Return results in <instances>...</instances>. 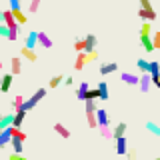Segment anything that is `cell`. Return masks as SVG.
<instances>
[{"label": "cell", "mask_w": 160, "mask_h": 160, "mask_svg": "<svg viewBox=\"0 0 160 160\" xmlns=\"http://www.w3.org/2000/svg\"><path fill=\"white\" fill-rule=\"evenodd\" d=\"M44 96H46V88H38L36 92L32 94V98H28L26 102L22 104V108H20V110H22V112H30V110L36 106V104H38V102H40V100H42Z\"/></svg>", "instance_id": "obj_1"}, {"label": "cell", "mask_w": 160, "mask_h": 160, "mask_svg": "<svg viewBox=\"0 0 160 160\" xmlns=\"http://www.w3.org/2000/svg\"><path fill=\"white\" fill-rule=\"evenodd\" d=\"M36 46H38V32L30 30V32H26V38H24V48H26V50H34Z\"/></svg>", "instance_id": "obj_2"}, {"label": "cell", "mask_w": 160, "mask_h": 160, "mask_svg": "<svg viewBox=\"0 0 160 160\" xmlns=\"http://www.w3.org/2000/svg\"><path fill=\"white\" fill-rule=\"evenodd\" d=\"M140 10H144V12H146V22L152 24V20H156V12H154L152 4H150L148 0H140Z\"/></svg>", "instance_id": "obj_3"}, {"label": "cell", "mask_w": 160, "mask_h": 160, "mask_svg": "<svg viewBox=\"0 0 160 160\" xmlns=\"http://www.w3.org/2000/svg\"><path fill=\"white\" fill-rule=\"evenodd\" d=\"M96 124H98V128H108L110 118H108V112H106V110H102V108L96 110Z\"/></svg>", "instance_id": "obj_4"}, {"label": "cell", "mask_w": 160, "mask_h": 160, "mask_svg": "<svg viewBox=\"0 0 160 160\" xmlns=\"http://www.w3.org/2000/svg\"><path fill=\"white\" fill-rule=\"evenodd\" d=\"M12 122H14V112H6L0 116V132H4V130L12 128Z\"/></svg>", "instance_id": "obj_5"}, {"label": "cell", "mask_w": 160, "mask_h": 160, "mask_svg": "<svg viewBox=\"0 0 160 160\" xmlns=\"http://www.w3.org/2000/svg\"><path fill=\"white\" fill-rule=\"evenodd\" d=\"M12 80H14V76L10 72L2 74V76H0V92H8L10 86H12Z\"/></svg>", "instance_id": "obj_6"}, {"label": "cell", "mask_w": 160, "mask_h": 160, "mask_svg": "<svg viewBox=\"0 0 160 160\" xmlns=\"http://www.w3.org/2000/svg\"><path fill=\"white\" fill-rule=\"evenodd\" d=\"M116 154H118V156H126V154H128V138L126 136H122V138L116 140Z\"/></svg>", "instance_id": "obj_7"}, {"label": "cell", "mask_w": 160, "mask_h": 160, "mask_svg": "<svg viewBox=\"0 0 160 160\" xmlns=\"http://www.w3.org/2000/svg\"><path fill=\"white\" fill-rule=\"evenodd\" d=\"M96 36L94 34H88L86 38H84V54H88V52H94L96 50Z\"/></svg>", "instance_id": "obj_8"}, {"label": "cell", "mask_w": 160, "mask_h": 160, "mask_svg": "<svg viewBox=\"0 0 160 160\" xmlns=\"http://www.w3.org/2000/svg\"><path fill=\"white\" fill-rule=\"evenodd\" d=\"M116 70H118V64L116 62H104V64H100V74H102V76H108V74L116 72Z\"/></svg>", "instance_id": "obj_9"}, {"label": "cell", "mask_w": 160, "mask_h": 160, "mask_svg": "<svg viewBox=\"0 0 160 160\" xmlns=\"http://www.w3.org/2000/svg\"><path fill=\"white\" fill-rule=\"evenodd\" d=\"M96 90H98V100H108L110 98V92H108V84L104 82H98L96 84Z\"/></svg>", "instance_id": "obj_10"}, {"label": "cell", "mask_w": 160, "mask_h": 160, "mask_svg": "<svg viewBox=\"0 0 160 160\" xmlns=\"http://www.w3.org/2000/svg\"><path fill=\"white\" fill-rule=\"evenodd\" d=\"M126 122H118L116 126H114V130H112V138L114 140H118V138H122V136H126Z\"/></svg>", "instance_id": "obj_11"}, {"label": "cell", "mask_w": 160, "mask_h": 160, "mask_svg": "<svg viewBox=\"0 0 160 160\" xmlns=\"http://www.w3.org/2000/svg\"><path fill=\"white\" fill-rule=\"evenodd\" d=\"M138 86L142 92H148L150 86H152V82H150V74H142V76H138Z\"/></svg>", "instance_id": "obj_12"}, {"label": "cell", "mask_w": 160, "mask_h": 160, "mask_svg": "<svg viewBox=\"0 0 160 160\" xmlns=\"http://www.w3.org/2000/svg\"><path fill=\"white\" fill-rule=\"evenodd\" d=\"M24 118H26V112H22V110L14 112V122H12V128L20 130V128H22V122H24Z\"/></svg>", "instance_id": "obj_13"}, {"label": "cell", "mask_w": 160, "mask_h": 160, "mask_svg": "<svg viewBox=\"0 0 160 160\" xmlns=\"http://www.w3.org/2000/svg\"><path fill=\"white\" fill-rule=\"evenodd\" d=\"M10 64H12L10 74H12V76H14V74H20V70H22V58H20V56H12V62H10Z\"/></svg>", "instance_id": "obj_14"}, {"label": "cell", "mask_w": 160, "mask_h": 160, "mask_svg": "<svg viewBox=\"0 0 160 160\" xmlns=\"http://www.w3.org/2000/svg\"><path fill=\"white\" fill-rule=\"evenodd\" d=\"M120 78H122L126 84H130V86L138 84V76H136V74H132V72H122V74H120Z\"/></svg>", "instance_id": "obj_15"}, {"label": "cell", "mask_w": 160, "mask_h": 160, "mask_svg": "<svg viewBox=\"0 0 160 160\" xmlns=\"http://www.w3.org/2000/svg\"><path fill=\"white\" fill-rule=\"evenodd\" d=\"M10 14H12L14 22H16L18 26H22V24H26V16L22 14V10H10Z\"/></svg>", "instance_id": "obj_16"}, {"label": "cell", "mask_w": 160, "mask_h": 160, "mask_svg": "<svg viewBox=\"0 0 160 160\" xmlns=\"http://www.w3.org/2000/svg\"><path fill=\"white\" fill-rule=\"evenodd\" d=\"M10 138H12V128L0 132V148H4L6 144H10Z\"/></svg>", "instance_id": "obj_17"}, {"label": "cell", "mask_w": 160, "mask_h": 160, "mask_svg": "<svg viewBox=\"0 0 160 160\" xmlns=\"http://www.w3.org/2000/svg\"><path fill=\"white\" fill-rule=\"evenodd\" d=\"M88 90H90L88 82H82V84L78 86V90H76V98H78V100H82V102H84V100H86V92H88Z\"/></svg>", "instance_id": "obj_18"}, {"label": "cell", "mask_w": 160, "mask_h": 160, "mask_svg": "<svg viewBox=\"0 0 160 160\" xmlns=\"http://www.w3.org/2000/svg\"><path fill=\"white\" fill-rule=\"evenodd\" d=\"M144 126H146V130H148L150 134H154V136H160V124H156L154 120H148Z\"/></svg>", "instance_id": "obj_19"}, {"label": "cell", "mask_w": 160, "mask_h": 160, "mask_svg": "<svg viewBox=\"0 0 160 160\" xmlns=\"http://www.w3.org/2000/svg\"><path fill=\"white\" fill-rule=\"evenodd\" d=\"M20 54H22V58L30 60V62H36V60H38V56H36V52H34V50H26V48H20Z\"/></svg>", "instance_id": "obj_20"}, {"label": "cell", "mask_w": 160, "mask_h": 160, "mask_svg": "<svg viewBox=\"0 0 160 160\" xmlns=\"http://www.w3.org/2000/svg\"><path fill=\"white\" fill-rule=\"evenodd\" d=\"M148 74H150V76H160V62H158V60H152V62H150Z\"/></svg>", "instance_id": "obj_21"}, {"label": "cell", "mask_w": 160, "mask_h": 160, "mask_svg": "<svg viewBox=\"0 0 160 160\" xmlns=\"http://www.w3.org/2000/svg\"><path fill=\"white\" fill-rule=\"evenodd\" d=\"M38 44H42L44 48H52V40H50L44 32H38Z\"/></svg>", "instance_id": "obj_22"}, {"label": "cell", "mask_w": 160, "mask_h": 160, "mask_svg": "<svg viewBox=\"0 0 160 160\" xmlns=\"http://www.w3.org/2000/svg\"><path fill=\"white\" fill-rule=\"evenodd\" d=\"M136 66H138V70H140L142 74H148L150 62H148V60H144V58H138V60H136Z\"/></svg>", "instance_id": "obj_23"}, {"label": "cell", "mask_w": 160, "mask_h": 160, "mask_svg": "<svg viewBox=\"0 0 160 160\" xmlns=\"http://www.w3.org/2000/svg\"><path fill=\"white\" fill-rule=\"evenodd\" d=\"M54 130H56V132H58L62 138H70V130H68V128H64V124L56 122V124H54Z\"/></svg>", "instance_id": "obj_24"}, {"label": "cell", "mask_w": 160, "mask_h": 160, "mask_svg": "<svg viewBox=\"0 0 160 160\" xmlns=\"http://www.w3.org/2000/svg\"><path fill=\"white\" fill-rule=\"evenodd\" d=\"M140 44L144 46V50H146V52H154V48H152V40H150V36H140Z\"/></svg>", "instance_id": "obj_25"}, {"label": "cell", "mask_w": 160, "mask_h": 160, "mask_svg": "<svg viewBox=\"0 0 160 160\" xmlns=\"http://www.w3.org/2000/svg\"><path fill=\"white\" fill-rule=\"evenodd\" d=\"M86 66V54H78L76 62H74V70H82Z\"/></svg>", "instance_id": "obj_26"}, {"label": "cell", "mask_w": 160, "mask_h": 160, "mask_svg": "<svg viewBox=\"0 0 160 160\" xmlns=\"http://www.w3.org/2000/svg\"><path fill=\"white\" fill-rule=\"evenodd\" d=\"M84 108H86V114H94L96 112V100H86V102H84Z\"/></svg>", "instance_id": "obj_27"}, {"label": "cell", "mask_w": 160, "mask_h": 160, "mask_svg": "<svg viewBox=\"0 0 160 160\" xmlns=\"http://www.w3.org/2000/svg\"><path fill=\"white\" fill-rule=\"evenodd\" d=\"M62 82H64V76H62V74H56V76H52V80L48 82V86H50V88H56V86H60Z\"/></svg>", "instance_id": "obj_28"}, {"label": "cell", "mask_w": 160, "mask_h": 160, "mask_svg": "<svg viewBox=\"0 0 160 160\" xmlns=\"http://www.w3.org/2000/svg\"><path fill=\"white\" fill-rule=\"evenodd\" d=\"M10 144H12V150H14L12 154H18L20 156V152H22V142L16 140V138H10Z\"/></svg>", "instance_id": "obj_29"}, {"label": "cell", "mask_w": 160, "mask_h": 160, "mask_svg": "<svg viewBox=\"0 0 160 160\" xmlns=\"http://www.w3.org/2000/svg\"><path fill=\"white\" fill-rule=\"evenodd\" d=\"M150 30H152V24L150 22H142V28H140V36H150Z\"/></svg>", "instance_id": "obj_30"}, {"label": "cell", "mask_w": 160, "mask_h": 160, "mask_svg": "<svg viewBox=\"0 0 160 160\" xmlns=\"http://www.w3.org/2000/svg\"><path fill=\"white\" fill-rule=\"evenodd\" d=\"M74 50H76L78 54H84V38H76V42H74Z\"/></svg>", "instance_id": "obj_31"}, {"label": "cell", "mask_w": 160, "mask_h": 160, "mask_svg": "<svg viewBox=\"0 0 160 160\" xmlns=\"http://www.w3.org/2000/svg\"><path fill=\"white\" fill-rule=\"evenodd\" d=\"M12 138H16V140H20V142H24V140H26V134H24L22 130L12 128Z\"/></svg>", "instance_id": "obj_32"}, {"label": "cell", "mask_w": 160, "mask_h": 160, "mask_svg": "<svg viewBox=\"0 0 160 160\" xmlns=\"http://www.w3.org/2000/svg\"><path fill=\"white\" fill-rule=\"evenodd\" d=\"M150 40H152V48L154 50L160 48V30H158V32H154V36H150Z\"/></svg>", "instance_id": "obj_33"}, {"label": "cell", "mask_w": 160, "mask_h": 160, "mask_svg": "<svg viewBox=\"0 0 160 160\" xmlns=\"http://www.w3.org/2000/svg\"><path fill=\"white\" fill-rule=\"evenodd\" d=\"M86 100H98V90L96 88H90L88 92H86ZM84 100V102H86Z\"/></svg>", "instance_id": "obj_34"}, {"label": "cell", "mask_w": 160, "mask_h": 160, "mask_svg": "<svg viewBox=\"0 0 160 160\" xmlns=\"http://www.w3.org/2000/svg\"><path fill=\"white\" fill-rule=\"evenodd\" d=\"M22 104H24V100H22V96H16V98L12 100V108L16 110V112H18L20 108H22Z\"/></svg>", "instance_id": "obj_35"}, {"label": "cell", "mask_w": 160, "mask_h": 160, "mask_svg": "<svg viewBox=\"0 0 160 160\" xmlns=\"http://www.w3.org/2000/svg\"><path fill=\"white\" fill-rule=\"evenodd\" d=\"M86 118H88L90 128H98V124H96V112H94V114H86Z\"/></svg>", "instance_id": "obj_36"}, {"label": "cell", "mask_w": 160, "mask_h": 160, "mask_svg": "<svg viewBox=\"0 0 160 160\" xmlns=\"http://www.w3.org/2000/svg\"><path fill=\"white\" fill-rule=\"evenodd\" d=\"M20 8H22L20 0H10V4H8V10H20Z\"/></svg>", "instance_id": "obj_37"}, {"label": "cell", "mask_w": 160, "mask_h": 160, "mask_svg": "<svg viewBox=\"0 0 160 160\" xmlns=\"http://www.w3.org/2000/svg\"><path fill=\"white\" fill-rule=\"evenodd\" d=\"M96 58H98V52H96V50H94V52H88V54H86V64H88V62H94Z\"/></svg>", "instance_id": "obj_38"}, {"label": "cell", "mask_w": 160, "mask_h": 160, "mask_svg": "<svg viewBox=\"0 0 160 160\" xmlns=\"http://www.w3.org/2000/svg\"><path fill=\"white\" fill-rule=\"evenodd\" d=\"M100 134L104 138H112V130H108V128H100Z\"/></svg>", "instance_id": "obj_39"}, {"label": "cell", "mask_w": 160, "mask_h": 160, "mask_svg": "<svg viewBox=\"0 0 160 160\" xmlns=\"http://www.w3.org/2000/svg\"><path fill=\"white\" fill-rule=\"evenodd\" d=\"M150 82H152L154 86H156V88L160 90V76H150Z\"/></svg>", "instance_id": "obj_40"}, {"label": "cell", "mask_w": 160, "mask_h": 160, "mask_svg": "<svg viewBox=\"0 0 160 160\" xmlns=\"http://www.w3.org/2000/svg\"><path fill=\"white\" fill-rule=\"evenodd\" d=\"M38 6H40V2H38V0H34V2H30V12H36V10H38Z\"/></svg>", "instance_id": "obj_41"}, {"label": "cell", "mask_w": 160, "mask_h": 160, "mask_svg": "<svg viewBox=\"0 0 160 160\" xmlns=\"http://www.w3.org/2000/svg\"><path fill=\"white\" fill-rule=\"evenodd\" d=\"M64 84H66V86H72V84H74V78L72 76H66V78H64Z\"/></svg>", "instance_id": "obj_42"}, {"label": "cell", "mask_w": 160, "mask_h": 160, "mask_svg": "<svg viewBox=\"0 0 160 160\" xmlns=\"http://www.w3.org/2000/svg\"><path fill=\"white\" fill-rule=\"evenodd\" d=\"M18 158H20L18 154H10V158H8V160H18Z\"/></svg>", "instance_id": "obj_43"}, {"label": "cell", "mask_w": 160, "mask_h": 160, "mask_svg": "<svg viewBox=\"0 0 160 160\" xmlns=\"http://www.w3.org/2000/svg\"><path fill=\"white\" fill-rule=\"evenodd\" d=\"M0 24H2V10H0Z\"/></svg>", "instance_id": "obj_44"}, {"label": "cell", "mask_w": 160, "mask_h": 160, "mask_svg": "<svg viewBox=\"0 0 160 160\" xmlns=\"http://www.w3.org/2000/svg\"><path fill=\"white\" fill-rule=\"evenodd\" d=\"M18 160H26V158H24V156H20V158H18Z\"/></svg>", "instance_id": "obj_45"}, {"label": "cell", "mask_w": 160, "mask_h": 160, "mask_svg": "<svg viewBox=\"0 0 160 160\" xmlns=\"http://www.w3.org/2000/svg\"><path fill=\"white\" fill-rule=\"evenodd\" d=\"M154 160H160V158H154Z\"/></svg>", "instance_id": "obj_46"}]
</instances>
